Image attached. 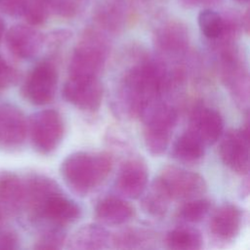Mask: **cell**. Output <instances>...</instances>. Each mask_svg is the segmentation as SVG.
Masks as SVG:
<instances>
[{
  "label": "cell",
  "mask_w": 250,
  "mask_h": 250,
  "mask_svg": "<svg viewBox=\"0 0 250 250\" xmlns=\"http://www.w3.org/2000/svg\"><path fill=\"white\" fill-rule=\"evenodd\" d=\"M188 130L196 135L205 146H210L222 137L224 120L218 110L198 105L190 115Z\"/></svg>",
  "instance_id": "cell-15"
},
{
  "label": "cell",
  "mask_w": 250,
  "mask_h": 250,
  "mask_svg": "<svg viewBox=\"0 0 250 250\" xmlns=\"http://www.w3.org/2000/svg\"><path fill=\"white\" fill-rule=\"evenodd\" d=\"M19 239L15 232L0 229V249H15L18 247Z\"/></svg>",
  "instance_id": "cell-34"
},
{
  "label": "cell",
  "mask_w": 250,
  "mask_h": 250,
  "mask_svg": "<svg viewBox=\"0 0 250 250\" xmlns=\"http://www.w3.org/2000/svg\"><path fill=\"white\" fill-rule=\"evenodd\" d=\"M153 42L159 54L169 58L179 57L188 49V29L179 21H167L155 29Z\"/></svg>",
  "instance_id": "cell-13"
},
{
  "label": "cell",
  "mask_w": 250,
  "mask_h": 250,
  "mask_svg": "<svg viewBox=\"0 0 250 250\" xmlns=\"http://www.w3.org/2000/svg\"><path fill=\"white\" fill-rule=\"evenodd\" d=\"M250 16L249 12L247 11L242 17H241V27L248 33L249 31V25H250Z\"/></svg>",
  "instance_id": "cell-36"
},
{
  "label": "cell",
  "mask_w": 250,
  "mask_h": 250,
  "mask_svg": "<svg viewBox=\"0 0 250 250\" xmlns=\"http://www.w3.org/2000/svg\"><path fill=\"white\" fill-rule=\"evenodd\" d=\"M49 11L48 0H27L22 16L28 24L35 26L45 22Z\"/></svg>",
  "instance_id": "cell-29"
},
{
  "label": "cell",
  "mask_w": 250,
  "mask_h": 250,
  "mask_svg": "<svg viewBox=\"0 0 250 250\" xmlns=\"http://www.w3.org/2000/svg\"><path fill=\"white\" fill-rule=\"evenodd\" d=\"M165 243L174 250H198L203 245V238L196 229L179 227L167 233Z\"/></svg>",
  "instance_id": "cell-24"
},
{
  "label": "cell",
  "mask_w": 250,
  "mask_h": 250,
  "mask_svg": "<svg viewBox=\"0 0 250 250\" xmlns=\"http://www.w3.org/2000/svg\"><path fill=\"white\" fill-rule=\"evenodd\" d=\"M110 241L109 233L99 225L88 224L78 229L70 237L68 247L75 250L104 249Z\"/></svg>",
  "instance_id": "cell-22"
},
{
  "label": "cell",
  "mask_w": 250,
  "mask_h": 250,
  "mask_svg": "<svg viewBox=\"0 0 250 250\" xmlns=\"http://www.w3.org/2000/svg\"><path fill=\"white\" fill-rule=\"evenodd\" d=\"M211 207L210 200L196 197L188 199L178 212L179 218L188 223H198L208 214Z\"/></svg>",
  "instance_id": "cell-28"
},
{
  "label": "cell",
  "mask_w": 250,
  "mask_h": 250,
  "mask_svg": "<svg viewBox=\"0 0 250 250\" xmlns=\"http://www.w3.org/2000/svg\"><path fill=\"white\" fill-rule=\"evenodd\" d=\"M26 3L27 0H0V9L9 16H21Z\"/></svg>",
  "instance_id": "cell-33"
},
{
  "label": "cell",
  "mask_w": 250,
  "mask_h": 250,
  "mask_svg": "<svg viewBox=\"0 0 250 250\" xmlns=\"http://www.w3.org/2000/svg\"><path fill=\"white\" fill-rule=\"evenodd\" d=\"M5 38L9 51L21 60L36 56L44 43L43 35L30 24L13 25L6 32Z\"/></svg>",
  "instance_id": "cell-14"
},
{
  "label": "cell",
  "mask_w": 250,
  "mask_h": 250,
  "mask_svg": "<svg viewBox=\"0 0 250 250\" xmlns=\"http://www.w3.org/2000/svg\"><path fill=\"white\" fill-rule=\"evenodd\" d=\"M217 50L219 52V66L223 82L230 90L237 102L247 104L249 94L248 74L234 44L217 46Z\"/></svg>",
  "instance_id": "cell-7"
},
{
  "label": "cell",
  "mask_w": 250,
  "mask_h": 250,
  "mask_svg": "<svg viewBox=\"0 0 250 250\" xmlns=\"http://www.w3.org/2000/svg\"><path fill=\"white\" fill-rule=\"evenodd\" d=\"M103 93V85L98 77L68 76L62 87V96L68 103L89 112L99 109Z\"/></svg>",
  "instance_id": "cell-10"
},
{
  "label": "cell",
  "mask_w": 250,
  "mask_h": 250,
  "mask_svg": "<svg viewBox=\"0 0 250 250\" xmlns=\"http://www.w3.org/2000/svg\"><path fill=\"white\" fill-rule=\"evenodd\" d=\"M80 214L81 209L76 202L62 194L60 190L47 198L36 220L45 219L61 227L75 222L80 217Z\"/></svg>",
  "instance_id": "cell-17"
},
{
  "label": "cell",
  "mask_w": 250,
  "mask_h": 250,
  "mask_svg": "<svg viewBox=\"0 0 250 250\" xmlns=\"http://www.w3.org/2000/svg\"><path fill=\"white\" fill-rule=\"evenodd\" d=\"M135 215V210L132 205L126 200L108 196L101 201L96 206L95 216L104 225L119 226L129 222Z\"/></svg>",
  "instance_id": "cell-21"
},
{
  "label": "cell",
  "mask_w": 250,
  "mask_h": 250,
  "mask_svg": "<svg viewBox=\"0 0 250 250\" xmlns=\"http://www.w3.org/2000/svg\"><path fill=\"white\" fill-rule=\"evenodd\" d=\"M136 7L133 0H101L94 11V21L104 33H117L133 20Z\"/></svg>",
  "instance_id": "cell-11"
},
{
  "label": "cell",
  "mask_w": 250,
  "mask_h": 250,
  "mask_svg": "<svg viewBox=\"0 0 250 250\" xmlns=\"http://www.w3.org/2000/svg\"><path fill=\"white\" fill-rule=\"evenodd\" d=\"M242 215L240 209L230 203L221 205L210 220V230L212 234L221 240H231L241 229Z\"/></svg>",
  "instance_id": "cell-19"
},
{
  "label": "cell",
  "mask_w": 250,
  "mask_h": 250,
  "mask_svg": "<svg viewBox=\"0 0 250 250\" xmlns=\"http://www.w3.org/2000/svg\"><path fill=\"white\" fill-rule=\"evenodd\" d=\"M23 182L13 172L0 171V208L6 216L17 213L23 206Z\"/></svg>",
  "instance_id": "cell-20"
},
{
  "label": "cell",
  "mask_w": 250,
  "mask_h": 250,
  "mask_svg": "<svg viewBox=\"0 0 250 250\" xmlns=\"http://www.w3.org/2000/svg\"><path fill=\"white\" fill-rule=\"evenodd\" d=\"M151 238V234L146 230L128 229L116 233L112 238V243L120 249L141 248L146 245Z\"/></svg>",
  "instance_id": "cell-27"
},
{
  "label": "cell",
  "mask_w": 250,
  "mask_h": 250,
  "mask_svg": "<svg viewBox=\"0 0 250 250\" xmlns=\"http://www.w3.org/2000/svg\"><path fill=\"white\" fill-rule=\"evenodd\" d=\"M155 179L165 189L171 200L196 198L207 189L206 182L201 175L176 166L163 168Z\"/></svg>",
  "instance_id": "cell-6"
},
{
  "label": "cell",
  "mask_w": 250,
  "mask_h": 250,
  "mask_svg": "<svg viewBox=\"0 0 250 250\" xmlns=\"http://www.w3.org/2000/svg\"><path fill=\"white\" fill-rule=\"evenodd\" d=\"M205 145L188 129L180 135L172 147L173 156L183 162H196L204 155Z\"/></svg>",
  "instance_id": "cell-23"
},
{
  "label": "cell",
  "mask_w": 250,
  "mask_h": 250,
  "mask_svg": "<svg viewBox=\"0 0 250 250\" xmlns=\"http://www.w3.org/2000/svg\"><path fill=\"white\" fill-rule=\"evenodd\" d=\"M5 27H6L5 21L0 17V41H1V39H2V37L4 35V33H5Z\"/></svg>",
  "instance_id": "cell-37"
},
{
  "label": "cell",
  "mask_w": 250,
  "mask_h": 250,
  "mask_svg": "<svg viewBox=\"0 0 250 250\" xmlns=\"http://www.w3.org/2000/svg\"><path fill=\"white\" fill-rule=\"evenodd\" d=\"M109 54V43L104 31L89 28L75 46L68 65L69 76L98 77Z\"/></svg>",
  "instance_id": "cell-3"
},
{
  "label": "cell",
  "mask_w": 250,
  "mask_h": 250,
  "mask_svg": "<svg viewBox=\"0 0 250 250\" xmlns=\"http://www.w3.org/2000/svg\"><path fill=\"white\" fill-rule=\"evenodd\" d=\"M219 154L223 163L238 175L249 172V129L248 123L240 129L228 131L221 140Z\"/></svg>",
  "instance_id": "cell-9"
},
{
  "label": "cell",
  "mask_w": 250,
  "mask_h": 250,
  "mask_svg": "<svg viewBox=\"0 0 250 250\" xmlns=\"http://www.w3.org/2000/svg\"><path fill=\"white\" fill-rule=\"evenodd\" d=\"M143 135L146 149L153 155L162 154L169 146L178 114L174 107L159 99L150 103L142 112Z\"/></svg>",
  "instance_id": "cell-4"
},
{
  "label": "cell",
  "mask_w": 250,
  "mask_h": 250,
  "mask_svg": "<svg viewBox=\"0 0 250 250\" xmlns=\"http://www.w3.org/2000/svg\"><path fill=\"white\" fill-rule=\"evenodd\" d=\"M18 79V71L0 55V90L13 85Z\"/></svg>",
  "instance_id": "cell-32"
},
{
  "label": "cell",
  "mask_w": 250,
  "mask_h": 250,
  "mask_svg": "<svg viewBox=\"0 0 250 250\" xmlns=\"http://www.w3.org/2000/svg\"><path fill=\"white\" fill-rule=\"evenodd\" d=\"M148 172L146 165L141 159H129L121 166L115 181L119 193L128 198H137L145 191Z\"/></svg>",
  "instance_id": "cell-16"
},
{
  "label": "cell",
  "mask_w": 250,
  "mask_h": 250,
  "mask_svg": "<svg viewBox=\"0 0 250 250\" xmlns=\"http://www.w3.org/2000/svg\"><path fill=\"white\" fill-rule=\"evenodd\" d=\"M58 85V71L51 62H41L25 78L21 91L31 104L43 105L52 102Z\"/></svg>",
  "instance_id": "cell-8"
},
{
  "label": "cell",
  "mask_w": 250,
  "mask_h": 250,
  "mask_svg": "<svg viewBox=\"0 0 250 250\" xmlns=\"http://www.w3.org/2000/svg\"><path fill=\"white\" fill-rule=\"evenodd\" d=\"M49 10L61 18H72L78 11L75 0H48Z\"/></svg>",
  "instance_id": "cell-31"
},
{
  "label": "cell",
  "mask_w": 250,
  "mask_h": 250,
  "mask_svg": "<svg viewBox=\"0 0 250 250\" xmlns=\"http://www.w3.org/2000/svg\"><path fill=\"white\" fill-rule=\"evenodd\" d=\"M28 123L23 112L14 104H0V148H20L26 138Z\"/></svg>",
  "instance_id": "cell-12"
},
{
  "label": "cell",
  "mask_w": 250,
  "mask_h": 250,
  "mask_svg": "<svg viewBox=\"0 0 250 250\" xmlns=\"http://www.w3.org/2000/svg\"><path fill=\"white\" fill-rule=\"evenodd\" d=\"M236 1H238V2H247L248 0H236Z\"/></svg>",
  "instance_id": "cell-40"
},
{
  "label": "cell",
  "mask_w": 250,
  "mask_h": 250,
  "mask_svg": "<svg viewBox=\"0 0 250 250\" xmlns=\"http://www.w3.org/2000/svg\"><path fill=\"white\" fill-rule=\"evenodd\" d=\"M23 205L26 206L30 216L35 220L47 198L53 193L60 191L56 182L39 174L30 175L26 181L23 182Z\"/></svg>",
  "instance_id": "cell-18"
},
{
  "label": "cell",
  "mask_w": 250,
  "mask_h": 250,
  "mask_svg": "<svg viewBox=\"0 0 250 250\" xmlns=\"http://www.w3.org/2000/svg\"><path fill=\"white\" fill-rule=\"evenodd\" d=\"M75 1H76V2H78V3H79V2H80V1H82V0H75Z\"/></svg>",
  "instance_id": "cell-41"
},
{
  "label": "cell",
  "mask_w": 250,
  "mask_h": 250,
  "mask_svg": "<svg viewBox=\"0 0 250 250\" xmlns=\"http://www.w3.org/2000/svg\"><path fill=\"white\" fill-rule=\"evenodd\" d=\"M28 130L34 148L42 154H49L61 144L64 124L57 110L43 109L31 116Z\"/></svg>",
  "instance_id": "cell-5"
},
{
  "label": "cell",
  "mask_w": 250,
  "mask_h": 250,
  "mask_svg": "<svg viewBox=\"0 0 250 250\" xmlns=\"http://www.w3.org/2000/svg\"><path fill=\"white\" fill-rule=\"evenodd\" d=\"M168 85L169 76L163 64L153 59L143 58L123 74L117 93L118 101L129 116L140 117L150 103L159 99Z\"/></svg>",
  "instance_id": "cell-1"
},
{
  "label": "cell",
  "mask_w": 250,
  "mask_h": 250,
  "mask_svg": "<svg viewBox=\"0 0 250 250\" xmlns=\"http://www.w3.org/2000/svg\"><path fill=\"white\" fill-rule=\"evenodd\" d=\"M65 240V232L60 226L56 228L48 229L41 233L37 241L35 242L34 248L40 250H54L60 249Z\"/></svg>",
  "instance_id": "cell-30"
},
{
  "label": "cell",
  "mask_w": 250,
  "mask_h": 250,
  "mask_svg": "<svg viewBox=\"0 0 250 250\" xmlns=\"http://www.w3.org/2000/svg\"><path fill=\"white\" fill-rule=\"evenodd\" d=\"M198 25L202 34L207 39L214 41L223 32V16L210 8H205L198 15Z\"/></svg>",
  "instance_id": "cell-26"
},
{
  "label": "cell",
  "mask_w": 250,
  "mask_h": 250,
  "mask_svg": "<svg viewBox=\"0 0 250 250\" xmlns=\"http://www.w3.org/2000/svg\"><path fill=\"white\" fill-rule=\"evenodd\" d=\"M7 216L5 215V213H4V211L0 208V229H1V228H2V225H3V222H4V219L6 218Z\"/></svg>",
  "instance_id": "cell-39"
},
{
  "label": "cell",
  "mask_w": 250,
  "mask_h": 250,
  "mask_svg": "<svg viewBox=\"0 0 250 250\" xmlns=\"http://www.w3.org/2000/svg\"><path fill=\"white\" fill-rule=\"evenodd\" d=\"M154 1H157V0H133V2L136 4V6L138 4H146V3H150V2H154Z\"/></svg>",
  "instance_id": "cell-38"
},
{
  "label": "cell",
  "mask_w": 250,
  "mask_h": 250,
  "mask_svg": "<svg viewBox=\"0 0 250 250\" xmlns=\"http://www.w3.org/2000/svg\"><path fill=\"white\" fill-rule=\"evenodd\" d=\"M220 0H179L180 4L185 8H197L205 7L209 8L210 6L216 5Z\"/></svg>",
  "instance_id": "cell-35"
},
{
  "label": "cell",
  "mask_w": 250,
  "mask_h": 250,
  "mask_svg": "<svg viewBox=\"0 0 250 250\" xmlns=\"http://www.w3.org/2000/svg\"><path fill=\"white\" fill-rule=\"evenodd\" d=\"M171 198L159 184V182L155 179L148 192L142 199V207L145 212L153 217H163L170 204Z\"/></svg>",
  "instance_id": "cell-25"
},
{
  "label": "cell",
  "mask_w": 250,
  "mask_h": 250,
  "mask_svg": "<svg viewBox=\"0 0 250 250\" xmlns=\"http://www.w3.org/2000/svg\"><path fill=\"white\" fill-rule=\"evenodd\" d=\"M111 169L112 158L109 153L77 151L62 162L61 175L74 192L84 195L98 188Z\"/></svg>",
  "instance_id": "cell-2"
}]
</instances>
